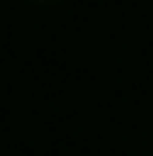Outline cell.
Segmentation results:
<instances>
[{"label":"cell","mask_w":153,"mask_h":156,"mask_svg":"<svg viewBox=\"0 0 153 156\" xmlns=\"http://www.w3.org/2000/svg\"><path fill=\"white\" fill-rule=\"evenodd\" d=\"M38 4H56V0H38Z\"/></svg>","instance_id":"obj_1"}]
</instances>
